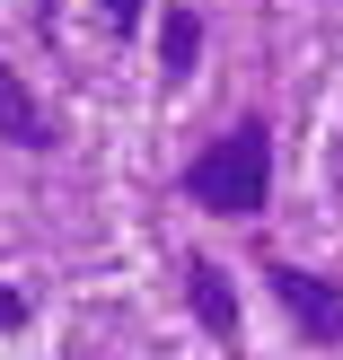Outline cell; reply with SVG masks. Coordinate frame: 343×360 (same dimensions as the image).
<instances>
[{
	"label": "cell",
	"mask_w": 343,
	"mask_h": 360,
	"mask_svg": "<svg viewBox=\"0 0 343 360\" xmlns=\"http://www.w3.org/2000/svg\"><path fill=\"white\" fill-rule=\"evenodd\" d=\"M0 141H18V150H53V141H62V132H53V115L35 105V88L18 79L9 62H0Z\"/></svg>",
	"instance_id": "cell-4"
},
{
	"label": "cell",
	"mask_w": 343,
	"mask_h": 360,
	"mask_svg": "<svg viewBox=\"0 0 343 360\" xmlns=\"http://www.w3.org/2000/svg\"><path fill=\"white\" fill-rule=\"evenodd\" d=\"M264 281H273L282 316H291V334H299L308 352H343V281L308 273V264H291V255L264 264Z\"/></svg>",
	"instance_id": "cell-2"
},
{
	"label": "cell",
	"mask_w": 343,
	"mask_h": 360,
	"mask_svg": "<svg viewBox=\"0 0 343 360\" xmlns=\"http://www.w3.org/2000/svg\"><path fill=\"white\" fill-rule=\"evenodd\" d=\"M203 70V9H158V79L185 88Z\"/></svg>",
	"instance_id": "cell-5"
},
{
	"label": "cell",
	"mask_w": 343,
	"mask_h": 360,
	"mask_svg": "<svg viewBox=\"0 0 343 360\" xmlns=\"http://www.w3.org/2000/svg\"><path fill=\"white\" fill-rule=\"evenodd\" d=\"M185 308L211 343H238V290H229V273L211 255H185Z\"/></svg>",
	"instance_id": "cell-3"
},
{
	"label": "cell",
	"mask_w": 343,
	"mask_h": 360,
	"mask_svg": "<svg viewBox=\"0 0 343 360\" xmlns=\"http://www.w3.org/2000/svg\"><path fill=\"white\" fill-rule=\"evenodd\" d=\"M27 326V290H9V281H0V334H18Z\"/></svg>",
	"instance_id": "cell-7"
},
{
	"label": "cell",
	"mask_w": 343,
	"mask_h": 360,
	"mask_svg": "<svg viewBox=\"0 0 343 360\" xmlns=\"http://www.w3.org/2000/svg\"><path fill=\"white\" fill-rule=\"evenodd\" d=\"M185 202L220 211V220H264V202H273V123L238 115L220 141H203L185 158Z\"/></svg>",
	"instance_id": "cell-1"
},
{
	"label": "cell",
	"mask_w": 343,
	"mask_h": 360,
	"mask_svg": "<svg viewBox=\"0 0 343 360\" xmlns=\"http://www.w3.org/2000/svg\"><path fill=\"white\" fill-rule=\"evenodd\" d=\"M97 9H106V27H115V35H141V0H97Z\"/></svg>",
	"instance_id": "cell-6"
}]
</instances>
